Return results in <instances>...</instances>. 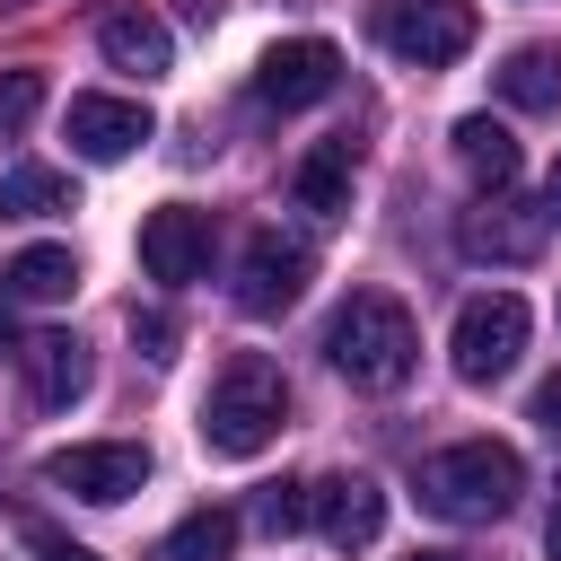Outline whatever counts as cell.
<instances>
[{
  "label": "cell",
  "mask_w": 561,
  "mask_h": 561,
  "mask_svg": "<svg viewBox=\"0 0 561 561\" xmlns=\"http://www.w3.org/2000/svg\"><path fill=\"white\" fill-rule=\"evenodd\" d=\"M140 272L167 280V289L202 280V272H210V210H193V202L149 210V219H140Z\"/></svg>",
  "instance_id": "30bf717a"
},
{
  "label": "cell",
  "mask_w": 561,
  "mask_h": 561,
  "mask_svg": "<svg viewBox=\"0 0 561 561\" xmlns=\"http://www.w3.org/2000/svg\"><path fill=\"white\" fill-rule=\"evenodd\" d=\"M0 351L18 359V316H9V289H0Z\"/></svg>",
  "instance_id": "484cf974"
},
{
  "label": "cell",
  "mask_w": 561,
  "mask_h": 561,
  "mask_svg": "<svg viewBox=\"0 0 561 561\" xmlns=\"http://www.w3.org/2000/svg\"><path fill=\"white\" fill-rule=\"evenodd\" d=\"M96 53H105L114 70H140V79H158V70H175V35H167V18H149V9H131V0H114V9L96 18Z\"/></svg>",
  "instance_id": "5bb4252c"
},
{
  "label": "cell",
  "mask_w": 561,
  "mask_h": 561,
  "mask_svg": "<svg viewBox=\"0 0 561 561\" xmlns=\"http://www.w3.org/2000/svg\"><path fill=\"white\" fill-rule=\"evenodd\" d=\"M44 114V70H0V131H26Z\"/></svg>",
  "instance_id": "7402d4cb"
},
{
  "label": "cell",
  "mask_w": 561,
  "mask_h": 561,
  "mask_svg": "<svg viewBox=\"0 0 561 561\" xmlns=\"http://www.w3.org/2000/svg\"><path fill=\"white\" fill-rule=\"evenodd\" d=\"M18 368H26V394L44 403V412H70L79 394H88V342L79 333H35V342H18Z\"/></svg>",
  "instance_id": "4fadbf2b"
},
{
  "label": "cell",
  "mask_w": 561,
  "mask_h": 561,
  "mask_svg": "<svg viewBox=\"0 0 561 561\" xmlns=\"http://www.w3.org/2000/svg\"><path fill=\"white\" fill-rule=\"evenodd\" d=\"M412 561H456V552H412Z\"/></svg>",
  "instance_id": "f546056e"
},
{
  "label": "cell",
  "mask_w": 561,
  "mask_h": 561,
  "mask_svg": "<svg viewBox=\"0 0 561 561\" xmlns=\"http://www.w3.org/2000/svg\"><path fill=\"white\" fill-rule=\"evenodd\" d=\"M280 421H289V386L263 351H237L219 368V386L202 394V447L210 456H263L280 438Z\"/></svg>",
  "instance_id": "3957f363"
},
{
  "label": "cell",
  "mask_w": 561,
  "mask_h": 561,
  "mask_svg": "<svg viewBox=\"0 0 561 561\" xmlns=\"http://www.w3.org/2000/svg\"><path fill=\"white\" fill-rule=\"evenodd\" d=\"M333 88H342V53L324 35H289V44H272L254 61V105H272V114H298V105H316Z\"/></svg>",
  "instance_id": "ba28073f"
},
{
  "label": "cell",
  "mask_w": 561,
  "mask_h": 561,
  "mask_svg": "<svg viewBox=\"0 0 561 561\" xmlns=\"http://www.w3.org/2000/svg\"><path fill=\"white\" fill-rule=\"evenodd\" d=\"M307 526L333 552H368L377 526H386V491L368 473H324V482H307Z\"/></svg>",
  "instance_id": "8fae6325"
},
{
  "label": "cell",
  "mask_w": 561,
  "mask_h": 561,
  "mask_svg": "<svg viewBox=\"0 0 561 561\" xmlns=\"http://www.w3.org/2000/svg\"><path fill=\"white\" fill-rule=\"evenodd\" d=\"M9 298H26V307H61L70 289H79V254L70 245H26L18 263H9V280H0Z\"/></svg>",
  "instance_id": "ac0fdd59"
},
{
  "label": "cell",
  "mask_w": 561,
  "mask_h": 561,
  "mask_svg": "<svg viewBox=\"0 0 561 561\" xmlns=\"http://www.w3.org/2000/svg\"><path fill=\"white\" fill-rule=\"evenodd\" d=\"M184 18H202V26H210V18H219V0H184Z\"/></svg>",
  "instance_id": "f1b7e54d"
},
{
  "label": "cell",
  "mask_w": 561,
  "mask_h": 561,
  "mask_svg": "<svg viewBox=\"0 0 561 561\" xmlns=\"http://www.w3.org/2000/svg\"><path fill=\"white\" fill-rule=\"evenodd\" d=\"M44 482L70 491V500H88V508H114V500H131V491L149 482V447H131V438L53 447V456H44Z\"/></svg>",
  "instance_id": "52a82bcc"
},
{
  "label": "cell",
  "mask_w": 561,
  "mask_h": 561,
  "mask_svg": "<svg viewBox=\"0 0 561 561\" xmlns=\"http://www.w3.org/2000/svg\"><path fill=\"white\" fill-rule=\"evenodd\" d=\"M421 508L430 517H447V526H500L508 508H517V491H526V465H517V447H500V438H456V447H438L430 465H421Z\"/></svg>",
  "instance_id": "7a4b0ae2"
},
{
  "label": "cell",
  "mask_w": 561,
  "mask_h": 561,
  "mask_svg": "<svg viewBox=\"0 0 561 561\" xmlns=\"http://www.w3.org/2000/svg\"><path fill=\"white\" fill-rule=\"evenodd\" d=\"M237 552V508H193L167 535V561H228Z\"/></svg>",
  "instance_id": "ffe728a7"
},
{
  "label": "cell",
  "mask_w": 561,
  "mask_h": 561,
  "mask_svg": "<svg viewBox=\"0 0 561 561\" xmlns=\"http://www.w3.org/2000/svg\"><path fill=\"white\" fill-rule=\"evenodd\" d=\"M149 131H158V123H149V105H140V96H70V149H79L88 167L131 158Z\"/></svg>",
  "instance_id": "7c38bea8"
},
{
  "label": "cell",
  "mask_w": 561,
  "mask_h": 561,
  "mask_svg": "<svg viewBox=\"0 0 561 561\" xmlns=\"http://www.w3.org/2000/svg\"><path fill=\"white\" fill-rule=\"evenodd\" d=\"M500 96H508L517 114H552V105H561V44H517V53L500 61Z\"/></svg>",
  "instance_id": "2e32d148"
},
{
  "label": "cell",
  "mask_w": 561,
  "mask_h": 561,
  "mask_svg": "<svg viewBox=\"0 0 561 561\" xmlns=\"http://www.w3.org/2000/svg\"><path fill=\"white\" fill-rule=\"evenodd\" d=\"M61 210H79V193H70V175L61 167H9L0 175V219H61Z\"/></svg>",
  "instance_id": "e0dca14e"
},
{
  "label": "cell",
  "mask_w": 561,
  "mask_h": 561,
  "mask_svg": "<svg viewBox=\"0 0 561 561\" xmlns=\"http://www.w3.org/2000/svg\"><path fill=\"white\" fill-rule=\"evenodd\" d=\"M543 210H552V228H561V158H552V175H543Z\"/></svg>",
  "instance_id": "4316f807"
},
{
  "label": "cell",
  "mask_w": 561,
  "mask_h": 561,
  "mask_svg": "<svg viewBox=\"0 0 561 561\" xmlns=\"http://www.w3.org/2000/svg\"><path fill=\"white\" fill-rule=\"evenodd\" d=\"M377 44L394 61H412V70H447L456 53H473V9L465 0H386Z\"/></svg>",
  "instance_id": "5b68a950"
},
{
  "label": "cell",
  "mask_w": 561,
  "mask_h": 561,
  "mask_svg": "<svg viewBox=\"0 0 561 561\" xmlns=\"http://www.w3.org/2000/svg\"><path fill=\"white\" fill-rule=\"evenodd\" d=\"M456 167L473 175V193H508V184H517V167H526V149H517V131H508V123L465 114V123H456Z\"/></svg>",
  "instance_id": "9a60e30c"
},
{
  "label": "cell",
  "mask_w": 561,
  "mask_h": 561,
  "mask_svg": "<svg viewBox=\"0 0 561 561\" xmlns=\"http://www.w3.org/2000/svg\"><path fill=\"white\" fill-rule=\"evenodd\" d=\"M543 561H561V508L543 517Z\"/></svg>",
  "instance_id": "83f0119b"
},
{
  "label": "cell",
  "mask_w": 561,
  "mask_h": 561,
  "mask_svg": "<svg viewBox=\"0 0 561 561\" xmlns=\"http://www.w3.org/2000/svg\"><path fill=\"white\" fill-rule=\"evenodd\" d=\"M298 298H307V245L280 237V228L245 237V254H237V307L245 316H289Z\"/></svg>",
  "instance_id": "9c48e42d"
},
{
  "label": "cell",
  "mask_w": 561,
  "mask_h": 561,
  "mask_svg": "<svg viewBox=\"0 0 561 561\" xmlns=\"http://www.w3.org/2000/svg\"><path fill=\"white\" fill-rule=\"evenodd\" d=\"M447 351H456V377H465V386H500V377L517 368V351H526V298H517V289L465 298Z\"/></svg>",
  "instance_id": "277c9868"
},
{
  "label": "cell",
  "mask_w": 561,
  "mask_h": 561,
  "mask_svg": "<svg viewBox=\"0 0 561 561\" xmlns=\"http://www.w3.org/2000/svg\"><path fill=\"white\" fill-rule=\"evenodd\" d=\"M535 421H543V430H552V438H561V368H552V377H543V394H535Z\"/></svg>",
  "instance_id": "d4e9b609"
},
{
  "label": "cell",
  "mask_w": 561,
  "mask_h": 561,
  "mask_svg": "<svg viewBox=\"0 0 561 561\" xmlns=\"http://www.w3.org/2000/svg\"><path fill=\"white\" fill-rule=\"evenodd\" d=\"M26 543H35V561H96L88 543H70L61 526H26Z\"/></svg>",
  "instance_id": "603a6c76"
},
{
  "label": "cell",
  "mask_w": 561,
  "mask_h": 561,
  "mask_svg": "<svg viewBox=\"0 0 561 561\" xmlns=\"http://www.w3.org/2000/svg\"><path fill=\"white\" fill-rule=\"evenodd\" d=\"M298 210H316V219L351 210V140H324L298 158Z\"/></svg>",
  "instance_id": "d6986e66"
},
{
  "label": "cell",
  "mask_w": 561,
  "mask_h": 561,
  "mask_svg": "<svg viewBox=\"0 0 561 561\" xmlns=\"http://www.w3.org/2000/svg\"><path fill=\"white\" fill-rule=\"evenodd\" d=\"M324 359H333L351 386L394 394V386L412 377V359H421L412 307H403V298H386V289H351V298L333 307V324H324Z\"/></svg>",
  "instance_id": "6da1fadb"
},
{
  "label": "cell",
  "mask_w": 561,
  "mask_h": 561,
  "mask_svg": "<svg viewBox=\"0 0 561 561\" xmlns=\"http://www.w3.org/2000/svg\"><path fill=\"white\" fill-rule=\"evenodd\" d=\"M254 526H263V535H298V526H307V482H263Z\"/></svg>",
  "instance_id": "44dd1931"
},
{
  "label": "cell",
  "mask_w": 561,
  "mask_h": 561,
  "mask_svg": "<svg viewBox=\"0 0 561 561\" xmlns=\"http://www.w3.org/2000/svg\"><path fill=\"white\" fill-rule=\"evenodd\" d=\"M456 245H465L473 263H535V254L552 245V210H543V202H517V184H508V193H482V202L456 219Z\"/></svg>",
  "instance_id": "8992f818"
},
{
  "label": "cell",
  "mask_w": 561,
  "mask_h": 561,
  "mask_svg": "<svg viewBox=\"0 0 561 561\" xmlns=\"http://www.w3.org/2000/svg\"><path fill=\"white\" fill-rule=\"evenodd\" d=\"M131 342H140L149 359H175V324H167V316H131Z\"/></svg>",
  "instance_id": "cb8c5ba5"
}]
</instances>
